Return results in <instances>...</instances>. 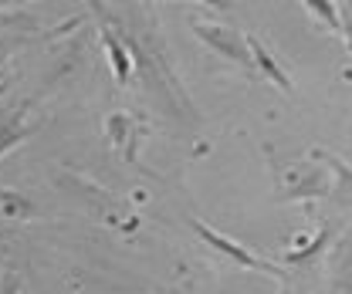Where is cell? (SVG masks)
<instances>
[{"instance_id":"obj_1","label":"cell","mask_w":352,"mask_h":294,"mask_svg":"<svg viewBox=\"0 0 352 294\" xmlns=\"http://www.w3.org/2000/svg\"><path fill=\"white\" fill-rule=\"evenodd\" d=\"M193 34L207 44L217 58L244 68L251 78H258V68H254V54H251V44L248 34H241L237 27H227V24H207V21H197L193 24Z\"/></svg>"},{"instance_id":"obj_2","label":"cell","mask_w":352,"mask_h":294,"mask_svg":"<svg viewBox=\"0 0 352 294\" xmlns=\"http://www.w3.org/2000/svg\"><path fill=\"white\" fill-rule=\"evenodd\" d=\"M193 230H197V237L210 247V251H217L223 260H230L234 267H248V271H261V274H274L278 281H285V271H278V267H271L267 260L261 257H254V253L248 251V247H241L237 240H230V237H223L220 230L214 227H207V223H200V220H193Z\"/></svg>"},{"instance_id":"obj_3","label":"cell","mask_w":352,"mask_h":294,"mask_svg":"<svg viewBox=\"0 0 352 294\" xmlns=\"http://www.w3.org/2000/svg\"><path fill=\"white\" fill-rule=\"evenodd\" d=\"M281 186H288V190H281L285 200H315V196L332 193V179L325 176V169H318V166L292 169V179H285Z\"/></svg>"},{"instance_id":"obj_4","label":"cell","mask_w":352,"mask_h":294,"mask_svg":"<svg viewBox=\"0 0 352 294\" xmlns=\"http://www.w3.org/2000/svg\"><path fill=\"white\" fill-rule=\"evenodd\" d=\"M248 44H251V54H254V68H258V75L261 78H267V82L274 84L278 91H285V95H292L295 91V84H292V78H288V71L278 65V58L264 47L254 34H248Z\"/></svg>"},{"instance_id":"obj_5","label":"cell","mask_w":352,"mask_h":294,"mask_svg":"<svg viewBox=\"0 0 352 294\" xmlns=\"http://www.w3.org/2000/svg\"><path fill=\"white\" fill-rule=\"evenodd\" d=\"M28 112H31V105H21V109H10V112L0 115V159H3L10 149H17V146L31 135Z\"/></svg>"},{"instance_id":"obj_6","label":"cell","mask_w":352,"mask_h":294,"mask_svg":"<svg viewBox=\"0 0 352 294\" xmlns=\"http://www.w3.org/2000/svg\"><path fill=\"white\" fill-rule=\"evenodd\" d=\"M315 159H325V166L332 169V196L342 203V207H352V166H346L336 152L329 149H315L311 152Z\"/></svg>"},{"instance_id":"obj_7","label":"cell","mask_w":352,"mask_h":294,"mask_svg":"<svg viewBox=\"0 0 352 294\" xmlns=\"http://www.w3.org/2000/svg\"><path fill=\"white\" fill-rule=\"evenodd\" d=\"M102 44H105V51H109V61H112L116 82L126 88V84L132 82V58H129V51H126V44H122V38H119L109 24H102Z\"/></svg>"},{"instance_id":"obj_8","label":"cell","mask_w":352,"mask_h":294,"mask_svg":"<svg viewBox=\"0 0 352 294\" xmlns=\"http://www.w3.org/2000/svg\"><path fill=\"white\" fill-rule=\"evenodd\" d=\"M305 10L332 34H342V14H339V3L336 0H302Z\"/></svg>"},{"instance_id":"obj_9","label":"cell","mask_w":352,"mask_h":294,"mask_svg":"<svg viewBox=\"0 0 352 294\" xmlns=\"http://www.w3.org/2000/svg\"><path fill=\"white\" fill-rule=\"evenodd\" d=\"M332 294H352V244H342V251H339L336 278H332Z\"/></svg>"},{"instance_id":"obj_10","label":"cell","mask_w":352,"mask_h":294,"mask_svg":"<svg viewBox=\"0 0 352 294\" xmlns=\"http://www.w3.org/2000/svg\"><path fill=\"white\" fill-rule=\"evenodd\" d=\"M339 14H342V38H346L352 54V0H339Z\"/></svg>"},{"instance_id":"obj_11","label":"cell","mask_w":352,"mask_h":294,"mask_svg":"<svg viewBox=\"0 0 352 294\" xmlns=\"http://www.w3.org/2000/svg\"><path fill=\"white\" fill-rule=\"evenodd\" d=\"M0 294H21V278L14 271H3L0 278Z\"/></svg>"},{"instance_id":"obj_12","label":"cell","mask_w":352,"mask_h":294,"mask_svg":"<svg viewBox=\"0 0 352 294\" xmlns=\"http://www.w3.org/2000/svg\"><path fill=\"white\" fill-rule=\"evenodd\" d=\"M82 3H85V7L95 14V17H98V21H102V24H112V14H109L105 0H82Z\"/></svg>"},{"instance_id":"obj_13","label":"cell","mask_w":352,"mask_h":294,"mask_svg":"<svg viewBox=\"0 0 352 294\" xmlns=\"http://www.w3.org/2000/svg\"><path fill=\"white\" fill-rule=\"evenodd\" d=\"M200 3H207L214 10H230V0H200Z\"/></svg>"},{"instance_id":"obj_14","label":"cell","mask_w":352,"mask_h":294,"mask_svg":"<svg viewBox=\"0 0 352 294\" xmlns=\"http://www.w3.org/2000/svg\"><path fill=\"white\" fill-rule=\"evenodd\" d=\"M0 78H7V51H0Z\"/></svg>"},{"instance_id":"obj_15","label":"cell","mask_w":352,"mask_h":294,"mask_svg":"<svg viewBox=\"0 0 352 294\" xmlns=\"http://www.w3.org/2000/svg\"><path fill=\"white\" fill-rule=\"evenodd\" d=\"M21 3H28V0H0V10H7V7H21Z\"/></svg>"}]
</instances>
